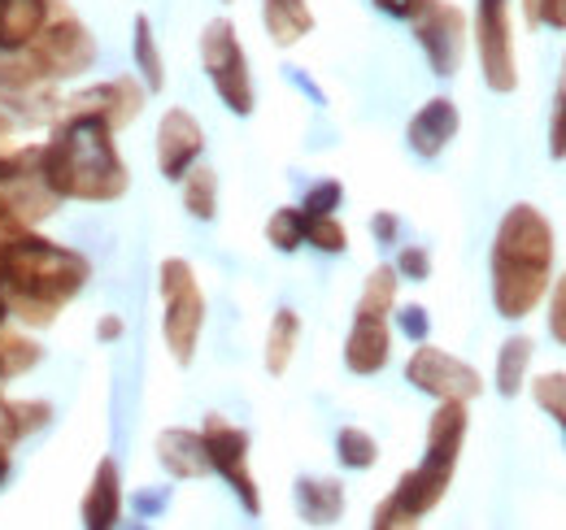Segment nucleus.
<instances>
[{"label": "nucleus", "mask_w": 566, "mask_h": 530, "mask_svg": "<svg viewBox=\"0 0 566 530\" xmlns=\"http://www.w3.org/2000/svg\"><path fill=\"white\" fill-rule=\"evenodd\" d=\"M92 262L66 244H53L35 231H18L0 253V292L18 322L53 327L57 314L87 287Z\"/></svg>", "instance_id": "1"}, {"label": "nucleus", "mask_w": 566, "mask_h": 530, "mask_svg": "<svg viewBox=\"0 0 566 530\" xmlns=\"http://www.w3.org/2000/svg\"><path fill=\"white\" fill-rule=\"evenodd\" d=\"M40 174L57 200H87V204H109L132 188V170L118 157L114 131L78 114H66L40 144Z\"/></svg>", "instance_id": "2"}, {"label": "nucleus", "mask_w": 566, "mask_h": 530, "mask_svg": "<svg viewBox=\"0 0 566 530\" xmlns=\"http://www.w3.org/2000/svg\"><path fill=\"white\" fill-rule=\"evenodd\" d=\"M554 226L536 204L505 209L493 240V305L505 322H523L554 283Z\"/></svg>", "instance_id": "3"}, {"label": "nucleus", "mask_w": 566, "mask_h": 530, "mask_svg": "<svg viewBox=\"0 0 566 530\" xmlns=\"http://www.w3.org/2000/svg\"><path fill=\"white\" fill-rule=\"evenodd\" d=\"M462 444H467V404L462 400H440L436 413H431V426H427V453L415 469H406L392 487L397 505L415 518H427L449 483H453V469H458V457H462Z\"/></svg>", "instance_id": "4"}, {"label": "nucleus", "mask_w": 566, "mask_h": 530, "mask_svg": "<svg viewBox=\"0 0 566 530\" xmlns=\"http://www.w3.org/2000/svg\"><path fill=\"white\" fill-rule=\"evenodd\" d=\"M157 292H161V339L179 365H192L206 327V296L197 269L184 257H166L157 269Z\"/></svg>", "instance_id": "5"}, {"label": "nucleus", "mask_w": 566, "mask_h": 530, "mask_svg": "<svg viewBox=\"0 0 566 530\" xmlns=\"http://www.w3.org/2000/svg\"><path fill=\"white\" fill-rule=\"evenodd\" d=\"M201 66L210 74L218 100L235 114L249 118L258 96H253V74H249V53L240 44V31L227 18H213L210 26L201 31Z\"/></svg>", "instance_id": "6"}, {"label": "nucleus", "mask_w": 566, "mask_h": 530, "mask_svg": "<svg viewBox=\"0 0 566 530\" xmlns=\"http://www.w3.org/2000/svg\"><path fill=\"white\" fill-rule=\"evenodd\" d=\"M31 53H35L40 70L53 83H62V78H78V74L92 70V62H96V40H92V31L83 26V18L74 13L66 0H53V13L44 22V31L35 35Z\"/></svg>", "instance_id": "7"}, {"label": "nucleus", "mask_w": 566, "mask_h": 530, "mask_svg": "<svg viewBox=\"0 0 566 530\" xmlns=\"http://www.w3.org/2000/svg\"><path fill=\"white\" fill-rule=\"evenodd\" d=\"M201 439H206V457H210V469L235 491L240 509L249 518L262 513V491H258V478L249 469V431L227 422L222 413H210L206 426H201Z\"/></svg>", "instance_id": "8"}, {"label": "nucleus", "mask_w": 566, "mask_h": 530, "mask_svg": "<svg viewBox=\"0 0 566 530\" xmlns=\"http://www.w3.org/2000/svg\"><path fill=\"white\" fill-rule=\"evenodd\" d=\"M475 49L484 83L496 96L518 87V57H514V18L510 0H475Z\"/></svg>", "instance_id": "9"}, {"label": "nucleus", "mask_w": 566, "mask_h": 530, "mask_svg": "<svg viewBox=\"0 0 566 530\" xmlns=\"http://www.w3.org/2000/svg\"><path fill=\"white\" fill-rule=\"evenodd\" d=\"M406 379H410L423 396H436V400H462V404H467V400H475L484 392L480 370L467 365L462 357L436 348V343H419V348H415V357L406 361Z\"/></svg>", "instance_id": "10"}, {"label": "nucleus", "mask_w": 566, "mask_h": 530, "mask_svg": "<svg viewBox=\"0 0 566 530\" xmlns=\"http://www.w3.org/2000/svg\"><path fill=\"white\" fill-rule=\"evenodd\" d=\"M415 40L431 62V74L453 78L467 57V13L449 0H427L415 13Z\"/></svg>", "instance_id": "11"}, {"label": "nucleus", "mask_w": 566, "mask_h": 530, "mask_svg": "<svg viewBox=\"0 0 566 530\" xmlns=\"http://www.w3.org/2000/svg\"><path fill=\"white\" fill-rule=\"evenodd\" d=\"M144 83H136L132 74H118V78H105V83H92L83 92H74L62 100V118L66 114H78V118H96L105 123L109 131H123L140 118L144 109Z\"/></svg>", "instance_id": "12"}, {"label": "nucleus", "mask_w": 566, "mask_h": 530, "mask_svg": "<svg viewBox=\"0 0 566 530\" xmlns=\"http://www.w3.org/2000/svg\"><path fill=\"white\" fill-rule=\"evenodd\" d=\"M206 152V131L188 109H166L157 123V170L179 183Z\"/></svg>", "instance_id": "13"}, {"label": "nucleus", "mask_w": 566, "mask_h": 530, "mask_svg": "<svg viewBox=\"0 0 566 530\" xmlns=\"http://www.w3.org/2000/svg\"><path fill=\"white\" fill-rule=\"evenodd\" d=\"M462 127V114H458V105L449 100V96H431L423 109L410 118V127H406V144H410V152L415 157H440L449 144H453V135Z\"/></svg>", "instance_id": "14"}, {"label": "nucleus", "mask_w": 566, "mask_h": 530, "mask_svg": "<svg viewBox=\"0 0 566 530\" xmlns=\"http://www.w3.org/2000/svg\"><path fill=\"white\" fill-rule=\"evenodd\" d=\"M392 357V331H388V318H361L354 314V331L345 339V365L354 374H379Z\"/></svg>", "instance_id": "15"}, {"label": "nucleus", "mask_w": 566, "mask_h": 530, "mask_svg": "<svg viewBox=\"0 0 566 530\" xmlns=\"http://www.w3.org/2000/svg\"><path fill=\"white\" fill-rule=\"evenodd\" d=\"M118 522H123V474L118 462L105 457L83 496V530H118Z\"/></svg>", "instance_id": "16"}, {"label": "nucleus", "mask_w": 566, "mask_h": 530, "mask_svg": "<svg viewBox=\"0 0 566 530\" xmlns=\"http://www.w3.org/2000/svg\"><path fill=\"white\" fill-rule=\"evenodd\" d=\"M153 453H157V462H161V469H166L170 478H201V474H210V457H206L201 431L170 426V431L157 435Z\"/></svg>", "instance_id": "17"}, {"label": "nucleus", "mask_w": 566, "mask_h": 530, "mask_svg": "<svg viewBox=\"0 0 566 530\" xmlns=\"http://www.w3.org/2000/svg\"><path fill=\"white\" fill-rule=\"evenodd\" d=\"M53 13V0H0V53L31 49Z\"/></svg>", "instance_id": "18"}, {"label": "nucleus", "mask_w": 566, "mask_h": 530, "mask_svg": "<svg viewBox=\"0 0 566 530\" xmlns=\"http://www.w3.org/2000/svg\"><path fill=\"white\" fill-rule=\"evenodd\" d=\"M292 500H296V513L310 527H332L345 513V483H336V478H310L305 474V478H296Z\"/></svg>", "instance_id": "19"}, {"label": "nucleus", "mask_w": 566, "mask_h": 530, "mask_svg": "<svg viewBox=\"0 0 566 530\" xmlns=\"http://www.w3.org/2000/svg\"><path fill=\"white\" fill-rule=\"evenodd\" d=\"M262 26L280 49H292L314 31V9L310 0H262Z\"/></svg>", "instance_id": "20"}, {"label": "nucleus", "mask_w": 566, "mask_h": 530, "mask_svg": "<svg viewBox=\"0 0 566 530\" xmlns=\"http://www.w3.org/2000/svg\"><path fill=\"white\" fill-rule=\"evenodd\" d=\"M53 409L44 400H4L0 396V444H18L27 435H35L40 426H49Z\"/></svg>", "instance_id": "21"}, {"label": "nucleus", "mask_w": 566, "mask_h": 530, "mask_svg": "<svg viewBox=\"0 0 566 530\" xmlns=\"http://www.w3.org/2000/svg\"><path fill=\"white\" fill-rule=\"evenodd\" d=\"M532 352H536V343H532L527 335H510V339L501 343V352H496V392L505 400H514L523 392Z\"/></svg>", "instance_id": "22"}, {"label": "nucleus", "mask_w": 566, "mask_h": 530, "mask_svg": "<svg viewBox=\"0 0 566 530\" xmlns=\"http://www.w3.org/2000/svg\"><path fill=\"white\" fill-rule=\"evenodd\" d=\"M132 53H136V70H140L144 92H161L166 87V62H161V49H157V35H153L148 13H140L136 26H132Z\"/></svg>", "instance_id": "23"}, {"label": "nucleus", "mask_w": 566, "mask_h": 530, "mask_svg": "<svg viewBox=\"0 0 566 530\" xmlns=\"http://www.w3.org/2000/svg\"><path fill=\"white\" fill-rule=\"evenodd\" d=\"M296 339H301V318L292 309H280L266 331V370L271 374H287V365L296 357Z\"/></svg>", "instance_id": "24"}, {"label": "nucleus", "mask_w": 566, "mask_h": 530, "mask_svg": "<svg viewBox=\"0 0 566 530\" xmlns=\"http://www.w3.org/2000/svg\"><path fill=\"white\" fill-rule=\"evenodd\" d=\"M184 209L197 218V222H213L218 218V174H213L210 166H192L184 179Z\"/></svg>", "instance_id": "25"}, {"label": "nucleus", "mask_w": 566, "mask_h": 530, "mask_svg": "<svg viewBox=\"0 0 566 530\" xmlns=\"http://www.w3.org/2000/svg\"><path fill=\"white\" fill-rule=\"evenodd\" d=\"M397 283H401V274H397L392 265L370 269V274H366V287H361V296H357V314H361V318H388L392 305H397Z\"/></svg>", "instance_id": "26"}, {"label": "nucleus", "mask_w": 566, "mask_h": 530, "mask_svg": "<svg viewBox=\"0 0 566 530\" xmlns=\"http://www.w3.org/2000/svg\"><path fill=\"white\" fill-rule=\"evenodd\" d=\"M40 357H44V352H40V343H35L31 335L4 331V327H0V383H9V379H18V374L35 370Z\"/></svg>", "instance_id": "27"}, {"label": "nucleus", "mask_w": 566, "mask_h": 530, "mask_svg": "<svg viewBox=\"0 0 566 530\" xmlns=\"http://www.w3.org/2000/svg\"><path fill=\"white\" fill-rule=\"evenodd\" d=\"M266 240H271V248H280V253H296V248L305 244V213H301L296 204L275 209L271 222H266Z\"/></svg>", "instance_id": "28"}, {"label": "nucleus", "mask_w": 566, "mask_h": 530, "mask_svg": "<svg viewBox=\"0 0 566 530\" xmlns=\"http://www.w3.org/2000/svg\"><path fill=\"white\" fill-rule=\"evenodd\" d=\"M336 457L345 469H370V465L379 462V444L361 431V426H340V435H336Z\"/></svg>", "instance_id": "29"}, {"label": "nucleus", "mask_w": 566, "mask_h": 530, "mask_svg": "<svg viewBox=\"0 0 566 530\" xmlns=\"http://www.w3.org/2000/svg\"><path fill=\"white\" fill-rule=\"evenodd\" d=\"M305 244H314L318 253H345L349 248V231L336 222V213H323V218H305Z\"/></svg>", "instance_id": "30"}, {"label": "nucleus", "mask_w": 566, "mask_h": 530, "mask_svg": "<svg viewBox=\"0 0 566 530\" xmlns=\"http://www.w3.org/2000/svg\"><path fill=\"white\" fill-rule=\"evenodd\" d=\"M532 400L563 426L566 435V374L563 370H549V374H541L536 383H532Z\"/></svg>", "instance_id": "31"}, {"label": "nucleus", "mask_w": 566, "mask_h": 530, "mask_svg": "<svg viewBox=\"0 0 566 530\" xmlns=\"http://www.w3.org/2000/svg\"><path fill=\"white\" fill-rule=\"evenodd\" d=\"M340 200H345V188H340L336 179H323V183H314V188L305 192V200H301L296 209H301L305 218H323V213H336Z\"/></svg>", "instance_id": "32"}, {"label": "nucleus", "mask_w": 566, "mask_h": 530, "mask_svg": "<svg viewBox=\"0 0 566 530\" xmlns=\"http://www.w3.org/2000/svg\"><path fill=\"white\" fill-rule=\"evenodd\" d=\"M370 530H419V518H415V513H406V509L397 505V496L388 491V496H384V500L375 505Z\"/></svg>", "instance_id": "33"}, {"label": "nucleus", "mask_w": 566, "mask_h": 530, "mask_svg": "<svg viewBox=\"0 0 566 530\" xmlns=\"http://www.w3.org/2000/svg\"><path fill=\"white\" fill-rule=\"evenodd\" d=\"M549 157L566 161V62L563 78H558V92H554V118H549Z\"/></svg>", "instance_id": "34"}, {"label": "nucleus", "mask_w": 566, "mask_h": 530, "mask_svg": "<svg viewBox=\"0 0 566 530\" xmlns=\"http://www.w3.org/2000/svg\"><path fill=\"white\" fill-rule=\"evenodd\" d=\"M401 278H410V283H427L431 278V253L419 248V244H410V248H401V257L392 265Z\"/></svg>", "instance_id": "35"}, {"label": "nucleus", "mask_w": 566, "mask_h": 530, "mask_svg": "<svg viewBox=\"0 0 566 530\" xmlns=\"http://www.w3.org/2000/svg\"><path fill=\"white\" fill-rule=\"evenodd\" d=\"M549 335L566 348V274L554 283V296H549Z\"/></svg>", "instance_id": "36"}, {"label": "nucleus", "mask_w": 566, "mask_h": 530, "mask_svg": "<svg viewBox=\"0 0 566 530\" xmlns=\"http://www.w3.org/2000/svg\"><path fill=\"white\" fill-rule=\"evenodd\" d=\"M379 13H388V18H401V22H415V13L423 9L427 0H370Z\"/></svg>", "instance_id": "37"}, {"label": "nucleus", "mask_w": 566, "mask_h": 530, "mask_svg": "<svg viewBox=\"0 0 566 530\" xmlns=\"http://www.w3.org/2000/svg\"><path fill=\"white\" fill-rule=\"evenodd\" d=\"M401 331L423 343L427 339V309L423 305H406V309H401Z\"/></svg>", "instance_id": "38"}, {"label": "nucleus", "mask_w": 566, "mask_h": 530, "mask_svg": "<svg viewBox=\"0 0 566 530\" xmlns=\"http://www.w3.org/2000/svg\"><path fill=\"white\" fill-rule=\"evenodd\" d=\"M397 231H401V222H397L392 213H375V218H370V235H375L379 244H397Z\"/></svg>", "instance_id": "39"}, {"label": "nucleus", "mask_w": 566, "mask_h": 530, "mask_svg": "<svg viewBox=\"0 0 566 530\" xmlns=\"http://www.w3.org/2000/svg\"><path fill=\"white\" fill-rule=\"evenodd\" d=\"M541 26L566 31V0H541Z\"/></svg>", "instance_id": "40"}, {"label": "nucleus", "mask_w": 566, "mask_h": 530, "mask_svg": "<svg viewBox=\"0 0 566 530\" xmlns=\"http://www.w3.org/2000/svg\"><path fill=\"white\" fill-rule=\"evenodd\" d=\"M96 339H101V343H114V339H123V318H114V314H109V318H101V327H96Z\"/></svg>", "instance_id": "41"}, {"label": "nucleus", "mask_w": 566, "mask_h": 530, "mask_svg": "<svg viewBox=\"0 0 566 530\" xmlns=\"http://www.w3.org/2000/svg\"><path fill=\"white\" fill-rule=\"evenodd\" d=\"M9 444H0V483H4V478H9Z\"/></svg>", "instance_id": "42"}, {"label": "nucleus", "mask_w": 566, "mask_h": 530, "mask_svg": "<svg viewBox=\"0 0 566 530\" xmlns=\"http://www.w3.org/2000/svg\"><path fill=\"white\" fill-rule=\"evenodd\" d=\"M4 135H13V118H9L4 105H0V139H4Z\"/></svg>", "instance_id": "43"}, {"label": "nucleus", "mask_w": 566, "mask_h": 530, "mask_svg": "<svg viewBox=\"0 0 566 530\" xmlns=\"http://www.w3.org/2000/svg\"><path fill=\"white\" fill-rule=\"evenodd\" d=\"M4 318H9V305H4V292H0V327H4Z\"/></svg>", "instance_id": "44"}, {"label": "nucleus", "mask_w": 566, "mask_h": 530, "mask_svg": "<svg viewBox=\"0 0 566 530\" xmlns=\"http://www.w3.org/2000/svg\"><path fill=\"white\" fill-rule=\"evenodd\" d=\"M222 4H231V0H222Z\"/></svg>", "instance_id": "45"}]
</instances>
